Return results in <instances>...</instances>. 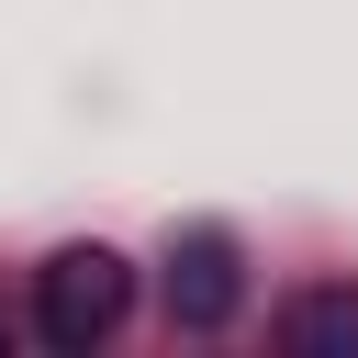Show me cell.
Listing matches in <instances>:
<instances>
[{
  "label": "cell",
  "instance_id": "2",
  "mask_svg": "<svg viewBox=\"0 0 358 358\" xmlns=\"http://www.w3.org/2000/svg\"><path fill=\"white\" fill-rule=\"evenodd\" d=\"M235 302H246L235 235H224V224H190V235H168V313H179L190 336H213V324H235Z\"/></svg>",
  "mask_w": 358,
  "mask_h": 358
},
{
  "label": "cell",
  "instance_id": "3",
  "mask_svg": "<svg viewBox=\"0 0 358 358\" xmlns=\"http://www.w3.org/2000/svg\"><path fill=\"white\" fill-rule=\"evenodd\" d=\"M280 347H302V358H358V280L302 291V302L280 313Z\"/></svg>",
  "mask_w": 358,
  "mask_h": 358
},
{
  "label": "cell",
  "instance_id": "1",
  "mask_svg": "<svg viewBox=\"0 0 358 358\" xmlns=\"http://www.w3.org/2000/svg\"><path fill=\"white\" fill-rule=\"evenodd\" d=\"M123 302H134V268L112 257V246H56L45 268H34V324H45V347H101L112 324H123Z\"/></svg>",
  "mask_w": 358,
  "mask_h": 358
}]
</instances>
